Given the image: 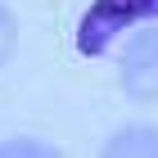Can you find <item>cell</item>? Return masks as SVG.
Masks as SVG:
<instances>
[{
    "mask_svg": "<svg viewBox=\"0 0 158 158\" xmlns=\"http://www.w3.org/2000/svg\"><path fill=\"white\" fill-rule=\"evenodd\" d=\"M135 23H158V0H95L77 23V50L99 54L122 27Z\"/></svg>",
    "mask_w": 158,
    "mask_h": 158,
    "instance_id": "cell-1",
    "label": "cell"
},
{
    "mask_svg": "<svg viewBox=\"0 0 158 158\" xmlns=\"http://www.w3.org/2000/svg\"><path fill=\"white\" fill-rule=\"evenodd\" d=\"M122 86L131 99H158V27L140 32L122 54Z\"/></svg>",
    "mask_w": 158,
    "mask_h": 158,
    "instance_id": "cell-2",
    "label": "cell"
},
{
    "mask_svg": "<svg viewBox=\"0 0 158 158\" xmlns=\"http://www.w3.org/2000/svg\"><path fill=\"white\" fill-rule=\"evenodd\" d=\"M104 154L113 158H154L158 154V131L154 127H127L104 145Z\"/></svg>",
    "mask_w": 158,
    "mask_h": 158,
    "instance_id": "cell-3",
    "label": "cell"
},
{
    "mask_svg": "<svg viewBox=\"0 0 158 158\" xmlns=\"http://www.w3.org/2000/svg\"><path fill=\"white\" fill-rule=\"evenodd\" d=\"M54 149L41 140H0V158H50Z\"/></svg>",
    "mask_w": 158,
    "mask_h": 158,
    "instance_id": "cell-4",
    "label": "cell"
},
{
    "mask_svg": "<svg viewBox=\"0 0 158 158\" xmlns=\"http://www.w3.org/2000/svg\"><path fill=\"white\" fill-rule=\"evenodd\" d=\"M14 45H18V27H14V14L0 5V63L14 54Z\"/></svg>",
    "mask_w": 158,
    "mask_h": 158,
    "instance_id": "cell-5",
    "label": "cell"
}]
</instances>
